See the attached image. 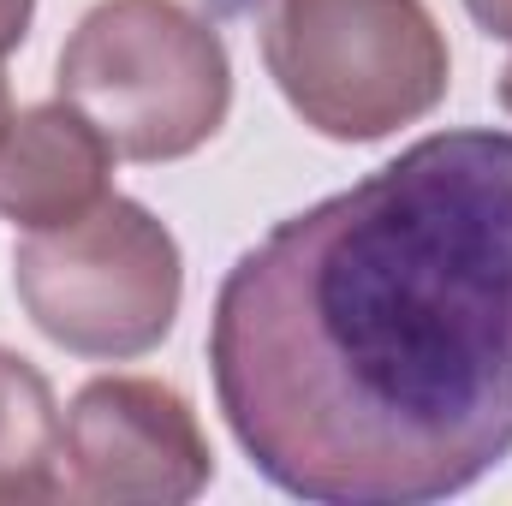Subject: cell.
<instances>
[{
	"instance_id": "obj_9",
	"label": "cell",
	"mask_w": 512,
	"mask_h": 506,
	"mask_svg": "<svg viewBox=\"0 0 512 506\" xmlns=\"http://www.w3.org/2000/svg\"><path fill=\"white\" fill-rule=\"evenodd\" d=\"M465 6H471V18H477L489 36L512 42V0H465Z\"/></svg>"
},
{
	"instance_id": "obj_2",
	"label": "cell",
	"mask_w": 512,
	"mask_h": 506,
	"mask_svg": "<svg viewBox=\"0 0 512 506\" xmlns=\"http://www.w3.org/2000/svg\"><path fill=\"white\" fill-rule=\"evenodd\" d=\"M262 60L286 108L334 143H382L429 120L453 78L423 0H268Z\"/></svg>"
},
{
	"instance_id": "obj_6",
	"label": "cell",
	"mask_w": 512,
	"mask_h": 506,
	"mask_svg": "<svg viewBox=\"0 0 512 506\" xmlns=\"http://www.w3.org/2000/svg\"><path fill=\"white\" fill-rule=\"evenodd\" d=\"M114 143L66 96L24 108L0 137V221L24 233H54L108 203Z\"/></svg>"
},
{
	"instance_id": "obj_8",
	"label": "cell",
	"mask_w": 512,
	"mask_h": 506,
	"mask_svg": "<svg viewBox=\"0 0 512 506\" xmlns=\"http://www.w3.org/2000/svg\"><path fill=\"white\" fill-rule=\"evenodd\" d=\"M30 18H36V0H0V60L30 36Z\"/></svg>"
},
{
	"instance_id": "obj_10",
	"label": "cell",
	"mask_w": 512,
	"mask_h": 506,
	"mask_svg": "<svg viewBox=\"0 0 512 506\" xmlns=\"http://www.w3.org/2000/svg\"><path fill=\"white\" fill-rule=\"evenodd\" d=\"M6 126H12V90H6V78H0V137H6Z\"/></svg>"
},
{
	"instance_id": "obj_5",
	"label": "cell",
	"mask_w": 512,
	"mask_h": 506,
	"mask_svg": "<svg viewBox=\"0 0 512 506\" xmlns=\"http://www.w3.org/2000/svg\"><path fill=\"white\" fill-rule=\"evenodd\" d=\"M209 483L215 453L179 387L155 376H96L78 387L60 441V501L185 506Z\"/></svg>"
},
{
	"instance_id": "obj_3",
	"label": "cell",
	"mask_w": 512,
	"mask_h": 506,
	"mask_svg": "<svg viewBox=\"0 0 512 506\" xmlns=\"http://www.w3.org/2000/svg\"><path fill=\"white\" fill-rule=\"evenodd\" d=\"M60 96L126 161H185L233 108L215 24L179 0H96L60 48Z\"/></svg>"
},
{
	"instance_id": "obj_7",
	"label": "cell",
	"mask_w": 512,
	"mask_h": 506,
	"mask_svg": "<svg viewBox=\"0 0 512 506\" xmlns=\"http://www.w3.org/2000/svg\"><path fill=\"white\" fill-rule=\"evenodd\" d=\"M60 441L66 417L48 376L0 346V506L60 501Z\"/></svg>"
},
{
	"instance_id": "obj_4",
	"label": "cell",
	"mask_w": 512,
	"mask_h": 506,
	"mask_svg": "<svg viewBox=\"0 0 512 506\" xmlns=\"http://www.w3.org/2000/svg\"><path fill=\"white\" fill-rule=\"evenodd\" d=\"M12 286L60 352L126 364L173 334L185 262L179 239L143 203L108 197L72 227L30 233L12 251Z\"/></svg>"
},
{
	"instance_id": "obj_1",
	"label": "cell",
	"mask_w": 512,
	"mask_h": 506,
	"mask_svg": "<svg viewBox=\"0 0 512 506\" xmlns=\"http://www.w3.org/2000/svg\"><path fill=\"white\" fill-rule=\"evenodd\" d=\"M209 376L280 495L477 489L512 459V131H435L280 221L215 292Z\"/></svg>"
},
{
	"instance_id": "obj_11",
	"label": "cell",
	"mask_w": 512,
	"mask_h": 506,
	"mask_svg": "<svg viewBox=\"0 0 512 506\" xmlns=\"http://www.w3.org/2000/svg\"><path fill=\"white\" fill-rule=\"evenodd\" d=\"M501 108H507V114H512V66H507V72H501Z\"/></svg>"
}]
</instances>
